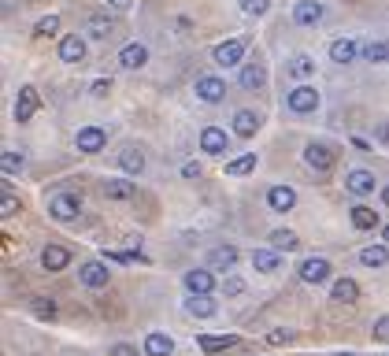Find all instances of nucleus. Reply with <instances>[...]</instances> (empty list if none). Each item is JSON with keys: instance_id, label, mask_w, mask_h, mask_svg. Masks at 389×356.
Listing matches in <instances>:
<instances>
[{"instance_id": "1", "label": "nucleus", "mask_w": 389, "mask_h": 356, "mask_svg": "<svg viewBox=\"0 0 389 356\" xmlns=\"http://www.w3.org/2000/svg\"><path fill=\"white\" fill-rule=\"evenodd\" d=\"M334 160H337V156H334V149H330L327 141H312V145L304 149V164L315 167V171H330Z\"/></svg>"}, {"instance_id": "2", "label": "nucleus", "mask_w": 389, "mask_h": 356, "mask_svg": "<svg viewBox=\"0 0 389 356\" xmlns=\"http://www.w3.org/2000/svg\"><path fill=\"white\" fill-rule=\"evenodd\" d=\"M186 289H189V297H212V289H215L212 271H208V267L186 271Z\"/></svg>"}, {"instance_id": "3", "label": "nucleus", "mask_w": 389, "mask_h": 356, "mask_svg": "<svg viewBox=\"0 0 389 356\" xmlns=\"http://www.w3.org/2000/svg\"><path fill=\"white\" fill-rule=\"evenodd\" d=\"M48 212H52V219H60V223H71L78 212H82V201H78L74 193H60V197L48 201Z\"/></svg>"}, {"instance_id": "4", "label": "nucleus", "mask_w": 389, "mask_h": 356, "mask_svg": "<svg viewBox=\"0 0 389 356\" xmlns=\"http://www.w3.org/2000/svg\"><path fill=\"white\" fill-rule=\"evenodd\" d=\"M286 104H289V111H297V116H308V111L319 108V93L312 86H297L293 93L286 96Z\"/></svg>"}, {"instance_id": "5", "label": "nucleus", "mask_w": 389, "mask_h": 356, "mask_svg": "<svg viewBox=\"0 0 389 356\" xmlns=\"http://www.w3.org/2000/svg\"><path fill=\"white\" fill-rule=\"evenodd\" d=\"M78 279H82V286H89V289H104L108 286V264L104 260H86L82 267H78Z\"/></svg>"}, {"instance_id": "6", "label": "nucleus", "mask_w": 389, "mask_h": 356, "mask_svg": "<svg viewBox=\"0 0 389 356\" xmlns=\"http://www.w3.org/2000/svg\"><path fill=\"white\" fill-rule=\"evenodd\" d=\"M38 111V89L34 86H23L19 96H15V123H30Z\"/></svg>"}, {"instance_id": "7", "label": "nucleus", "mask_w": 389, "mask_h": 356, "mask_svg": "<svg viewBox=\"0 0 389 356\" xmlns=\"http://www.w3.org/2000/svg\"><path fill=\"white\" fill-rule=\"evenodd\" d=\"M297 271H300L304 282H315V286H319V282L330 279V260H322V256H308V260H304Z\"/></svg>"}, {"instance_id": "8", "label": "nucleus", "mask_w": 389, "mask_h": 356, "mask_svg": "<svg viewBox=\"0 0 389 356\" xmlns=\"http://www.w3.org/2000/svg\"><path fill=\"white\" fill-rule=\"evenodd\" d=\"M215 63L219 67H234V63H241V56H245V41H222V45H215Z\"/></svg>"}, {"instance_id": "9", "label": "nucleus", "mask_w": 389, "mask_h": 356, "mask_svg": "<svg viewBox=\"0 0 389 356\" xmlns=\"http://www.w3.org/2000/svg\"><path fill=\"white\" fill-rule=\"evenodd\" d=\"M104 145H108V134L101 126H82L78 130V152H101Z\"/></svg>"}, {"instance_id": "10", "label": "nucleus", "mask_w": 389, "mask_h": 356, "mask_svg": "<svg viewBox=\"0 0 389 356\" xmlns=\"http://www.w3.org/2000/svg\"><path fill=\"white\" fill-rule=\"evenodd\" d=\"M60 60L63 63H82L86 60V41L78 38V34H67L60 41Z\"/></svg>"}, {"instance_id": "11", "label": "nucleus", "mask_w": 389, "mask_h": 356, "mask_svg": "<svg viewBox=\"0 0 389 356\" xmlns=\"http://www.w3.org/2000/svg\"><path fill=\"white\" fill-rule=\"evenodd\" d=\"M267 204H271V212H289V208L297 204V193L289 186H271L267 189Z\"/></svg>"}, {"instance_id": "12", "label": "nucleus", "mask_w": 389, "mask_h": 356, "mask_svg": "<svg viewBox=\"0 0 389 356\" xmlns=\"http://www.w3.org/2000/svg\"><path fill=\"white\" fill-rule=\"evenodd\" d=\"M67 264H71V252L63 249V245H45L41 249V267L45 271H63Z\"/></svg>"}, {"instance_id": "13", "label": "nucleus", "mask_w": 389, "mask_h": 356, "mask_svg": "<svg viewBox=\"0 0 389 356\" xmlns=\"http://www.w3.org/2000/svg\"><path fill=\"white\" fill-rule=\"evenodd\" d=\"M222 93H226V86L219 82V78H212V74L197 78V96H201V101H208V104H219V101H222Z\"/></svg>"}, {"instance_id": "14", "label": "nucleus", "mask_w": 389, "mask_h": 356, "mask_svg": "<svg viewBox=\"0 0 389 356\" xmlns=\"http://www.w3.org/2000/svg\"><path fill=\"white\" fill-rule=\"evenodd\" d=\"M201 149L212 152V156L226 152V134L219 130V126H204V130H201Z\"/></svg>"}, {"instance_id": "15", "label": "nucleus", "mask_w": 389, "mask_h": 356, "mask_svg": "<svg viewBox=\"0 0 389 356\" xmlns=\"http://www.w3.org/2000/svg\"><path fill=\"white\" fill-rule=\"evenodd\" d=\"M345 189H349V193H356V197H363V193L375 189V174H371V171H349Z\"/></svg>"}, {"instance_id": "16", "label": "nucleus", "mask_w": 389, "mask_h": 356, "mask_svg": "<svg viewBox=\"0 0 389 356\" xmlns=\"http://www.w3.org/2000/svg\"><path fill=\"white\" fill-rule=\"evenodd\" d=\"M259 130V116L256 111H249V108H241L237 116H234V134L237 138H252Z\"/></svg>"}, {"instance_id": "17", "label": "nucleus", "mask_w": 389, "mask_h": 356, "mask_svg": "<svg viewBox=\"0 0 389 356\" xmlns=\"http://www.w3.org/2000/svg\"><path fill=\"white\" fill-rule=\"evenodd\" d=\"M293 19L300 26H315L322 19V4H315V0H300V4L293 8Z\"/></svg>"}, {"instance_id": "18", "label": "nucleus", "mask_w": 389, "mask_h": 356, "mask_svg": "<svg viewBox=\"0 0 389 356\" xmlns=\"http://www.w3.org/2000/svg\"><path fill=\"white\" fill-rule=\"evenodd\" d=\"M171 352H174V342L167 334L152 330L149 338H145V356H171Z\"/></svg>"}, {"instance_id": "19", "label": "nucleus", "mask_w": 389, "mask_h": 356, "mask_svg": "<svg viewBox=\"0 0 389 356\" xmlns=\"http://www.w3.org/2000/svg\"><path fill=\"white\" fill-rule=\"evenodd\" d=\"M352 226L356 230H375L378 226V212L367 204H352Z\"/></svg>"}, {"instance_id": "20", "label": "nucleus", "mask_w": 389, "mask_h": 356, "mask_svg": "<svg viewBox=\"0 0 389 356\" xmlns=\"http://www.w3.org/2000/svg\"><path fill=\"white\" fill-rule=\"evenodd\" d=\"M119 63H123V67H130V71L145 67V63H149V48H145V45H126L123 52H119Z\"/></svg>"}, {"instance_id": "21", "label": "nucleus", "mask_w": 389, "mask_h": 356, "mask_svg": "<svg viewBox=\"0 0 389 356\" xmlns=\"http://www.w3.org/2000/svg\"><path fill=\"white\" fill-rule=\"evenodd\" d=\"M330 297H334L337 304H352L356 297H360V286H356V279H337L334 289H330Z\"/></svg>"}, {"instance_id": "22", "label": "nucleus", "mask_w": 389, "mask_h": 356, "mask_svg": "<svg viewBox=\"0 0 389 356\" xmlns=\"http://www.w3.org/2000/svg\"><path fill=\"white\" fill-rule=\"evenodd\" d=\"M264 82H267L264 63H245V67H241V86H245V89H259Z\"/></svg>"}, {"instance_id": "23", "label": "nucleus", "mask_w": 389, "mask_h": 356, "mask_svg": "<svg viewBox=\"0 0 389 356\" xmlns=\"http://www.w3.org/2000/svg\"><path fill=\"white\" fill-rule=\"evenodd\" d=\"M104 197H108V201H130V197H134V182L108 178V182H104Z\"/></svg>"}, {"instance_id": "24", "label": "nucleus", "mask_w": 389, "mask_h": 356, "mask_svg": "<svg viewBox=\"0 0 389 356\" xmlns=\"http://www.w3.org/2000/svg\"><path fill=\"white\" fill-rule=\"evenodd\" d=\"M208 264H212V267H219V271H230V267L237 264V249H234V245H219V249H212V256H208Z\"/></svg>"}, {"instance_id": "25", "label": "nucleus", "mask_w": 389, "mask_h": 356, "mask_svg": "<svg viewBox=\"0 0 389 356\" xmlns=\"http://www.w3.org/2000/svg\"><path fill=\"white\" fill-rule=\"evenodd\" d=\"M197 345H201L204 352H222V349H234V345H237V338H234V334H222V338L201 334V338H197Z\"/></svg>"}, {"instance_id": "26", "label": "nucleus", "mask_w": 389, "mask_h": 356, "mask_svg": "<svg viewBox=\"0 0 389 356\" xmlns=\"http://www.w3.org/2000/svg\"><path fill=\"white\" fill-rule=\"evenodd\" d=\"M356 52H360V48H356V41H349V38H342V41L330 45V60H334V63H352Z\"/></svg>"}, {"instance_id": "27", "label": "nucleus", "mask_w": 389, "mask_h": 356, "mask_svg": "<svg viewBox=\"0 0 389 356\" xmlns=\"http://www.w3.org/2000/svg\"><path fill=\"white\" fill-rule=\"evenodd\" d=\"M186 312L197 316V319H212L215 316V301L212 297H189L186 301Z\"/></svg>"}, {"instance_id": "28", "label": "nucleus", "mask_w": 389, "mask_h": 356, "mask_svg": "<svg viewBox=\"0 0 389 356\" xmlns=\"http://www.w3.org/2000/svg\"><path fill=\"white\" fill-rule=\"evenodd\" d=\"M278 252H274V249H256L252 252V267L256 271H278Z\"/></svg>"}, {"instance_id": "29", "label": "nucleus", "mask_w": 389, "mask_h": 356, "mask_svg": "<svg viewBox=\"0 0 389 356\" xmlns=\"http://www.w3.org/2000/svg\"><path fill=\"white\" fill-rule=\"evenodd\" d=\"M271 245H274V252H293L300 245V238L293 230H274L271 234Z\"/></svg>"}, {"instance_id": "30", "label": "nucleus", "mask_w": 389, "mask_h": 356, "mask_svg": "<svg viewBox=\"0 0 389 356\" xmlns=\"http://www.w3.org/2000/svg\"><path fill=\"white\" fill-rule=\"evenodd\" d=\"M360 264H367V267H385V264H389L385 245H367V249L360 252Z\"/></svg>"}, {"instance_id": "31", "label": "nucleus", "mask_w": 389, "mask_h": 356, "mask_svg": "<svg viewBox=\"0 0 389 356\" xmlns=\"http://www.w3.org/2000/svg\"><path fill=\"white\" fill-rule=\"evenodd\" d=\"M119 167L130 171V174H141L145 171V156L137 149H126V152H119Z\"/></svg>"}, {"instance_id": "32", "label": "nucleus", "mask_w": 389, "mask_h": 356, "mask_svg": "<svg viewBox=\"0 0 389 356\" xmlns=\"http://www.w3.org/2000/svg\"><path fill=\"white\" fill-rule=\"evenodd\" d=\"M249 171H256V152H245L226 164V174H249Z\"/></svg>"}, {"instance_id": "33", "label": "nucleus", "mask_w": 389, "mask_h": 356, "mask_svg": "<svg viewBox=\"0 0 389 356\" xmlns=\"http://www.w3.org/2000/svg\"><path fill=\"white\" fill-rule=\"evenodd\" d=\"M363 56H367L371 63H389V41H371V45L363 48Z\"/></svg>"}, {"instance_id": "34", "label": "nucleus", "mask_w": 389, "mask_h": 356, "mask_svg": "<svg viewBox=\"0 0 389 356\" xmlns=\"http://www.w3.org/2000/svg\"><path fill=\"white\" fill-rule=\"evenodd\" d=\"M86 34H93V38H108V34H111V19H108V15H93V19L86 23Z\"/></svg>"}, {"instance_id": "35", "label": "nucleus", "mask_w": 389, "mask_h": 356, "mask_svg": "<svg viewBox=\"0 0 389 356\" xmlns=\"http://www.w3.org/2000/svg\"><path fill=\"white\" fill-rule=\"evenodd\" d=\"M56 30H60V15H45V19L34 26V34H38V38H52Z\"/></svg>"}, {"instance_id": "36", "label": "nucleus", "mask_w": 389, "mask_h": 356, "mask_svg": "<svg viewBox=\"0 0 389 356\" xmlns=\"http://www.w3.org/2000/svg\"><path fill=\"white\" fill-rule=\"evenodd\" d=\"M289 71H293L297 78H308V74L315 71V63L308 60V56H293V60H289Z\"/></svg>"}, {"instance_id": "37", "label": "nucleus", "mask_w": 389, "mask_h": 356, "mask_svg": "<svg viewBox=\"0 0 389 356\" xmlns=\"http://www.w3.org/2000/svg\"><path fill=\"white\" fill-rule=\"evenodd\" d=\"M0 164H4V174H15V171H23V156L8 149L4 156H0Z\"/></svg>"}, {"instance_id": "38", "label": "nucleus", "mask_w": 389, "mask_h": 356, "mask_svg": "<svg viewBox=\"0 0 389 356\" xmlns=\"http://www.w3.org/2000/svg\"><path fill=\"white\" fill-rule=\"evenodd\" d=\"M15 212H19V201H15V193H11V189H4V201H0V216L11 219Z\"/></svg>"}, {"instance_id": "39", "label": "nucleus", "mask_w": 389, "mask_h": 356, "mask_svg": "<svg viewBox=\"0 0 389 356\" xmlns=\"http://www.w3.org/2000/svg\"><path fill=\"white\" fill-rule=\"evenodd\" d=\"M222 294H226V297H241V294H245V282H241L237 274H230V279L222 282Z\"/></svg>"}, {"instance_id": "40", "label": "nucleus", "mask_w": 389, "mask_h": 356, "mask_svg": "<svg viewBox=\"0 0 389 356\" xmlns=\"http://www.w3.org/2000/svg\"><path fill=\"white\" fill-rule=\"evenodd\" d=\"M34 312H38L41 319H52V316H56V304L48 301V297H38V301H34Z\"/></svg>"}, {"instance_id": "41", "label": "nucleus", "mask_w": 389, "mask_h": 356, "mask_svg": "<svg viewBox=\"0 0 389 356\" xmlns=\"http://www.w3.org/2000/svg\"><path fill=\"white\" fill-rule=\"evenodd\" d=\"M267 342H271V345H289V342H293V330H282V327H278V330L267 334Z\"/></svg>"}, {"instance_id": "42", "label": "nucleus", "mask_w": 389, "mask_h": 356, "mask_svg": "<svg viewBox=\"0 0 389 356\" xmlns=\"http://www.w3.org/2000/svg\"><path fill=\"white\" fill-rule=\"evenodd\" d=\"M241 11H245V15H264L267 0H241Z\"/></svg>"}, {"instance_id": "43", "label": "nucleus", "mask_w": 389, "mask_h": 356, "mask_svg": "<svg viewBox=\"0 0 389 356\" xmlns=\"http://www.w3.org/2000/svg\"><path fill=\"white\" fill-rule=\"evenodd\" d=\"M375 342H389V316L375 319Z\"/></svg>"}, {"instance_id": "44", "label": "nucleus", "mask_w": 389, "mask_h": 356, "mask_svg": "<svg viewBox=\"0 0 389 356\" xmlns=\"http://www.w3.org/2000/svg\"><path fill=\"white\" fill-rule=\"evenodd\" d=\"M108 356H137V349H134V345H126V342H119V345H111Z\"/></svg>"}, {"instance_id": "45", "label": "nucleus", "mask_w": 389, "mask_h": 356, "mask_svg": "<svg viewBox=\"0 0 389 356\" xmlns=\"http://www.w3.org/2000/svg\"><path fill=\"white\" fill-rule=\"evenodd\" d=\"M89 93H93V96H108V93H111V82H104V78H101V82H93Z\"/></svg>"}, {"instance_id": "46", "label": "nucleus", "mask_w": 389, "mask_h": 356, "mask_svg": "<svg viewBox=\"0 0 389 356\" xmlns=\"http://www.w3.org/2000/svg\"><path fill=\"white\" fill-rule=\"evenodd\" d=\"M182 174H186V178H197V174H201V164H197V160H189V164L182 167Z\"/></svg>"}, {"instance_id": "47", "label": "nucleus", "mask_w": 389, "mask_h": 356, "mask_svg": "<svg viewBox=\"0 0 389 356\" xmlns=\"http://www.w3.org/2000/svg\"><path fill=\"white\" fill-rule=\"evenodd\" d=\"M378 138H382V141H389V123H382V130H378Z\"/></svg>"}, {"instance_id": "48", "label": "nucleus", "mask_w": 389, "mask_h": 356, "mask_svg": "<svg viewBox=\"0 0 389 356\" xmlns=\"http://www.w3.org/2000/svg\"><path fill=\"white\" fill-rule=\"evenodd\" d=\"M382 201H385V208H389V186L382 189Z\"/></svg>"}, {"instance_id": "49", "label": "nucleus", "mask_w": 389, "mask_h": 356, "mask_svg": "<svg viewBox=\"0 0 389 356\" xmlns=\"http://www.w3.org/2000/svg\"><path fill=\"white\" fill-rule=\"evenodd\" d=\"M382 238H385V241H389V226H382Z\"/></svg>"}, {"instance_id": "50", "label": "nucleus", "mask_w": 389, "mask_h": 356, "mask_svg": "<svg viewBox=\"0 0 389 356\" xmlns=\"http://www.w3.org/2000/svg\"><path fill=\"white\" fill-rule=\"evenodd\" d=\"M342 356H352V352H342Z\"/></svg>"}]
</instances>
